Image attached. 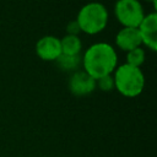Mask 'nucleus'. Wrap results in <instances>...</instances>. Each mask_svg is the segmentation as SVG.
<instances>
[{"label":"nucleus","mask_w":157,"mask_h":157,"mask_svg":"<svg viewBox=\"0 0 157 157\" xmlns=\"http://www.w3.org/2000/svg\"><path fill=\"white\" fill-rule=\"evenodd\" d=\"M97 86L99 87V90L104 91V92H108V91H112L114 88V80L110 75H107V76H103L101 78H98L96 81Z\"/></svg>","instance_id":"nucleus-12"},{"label":"nucleus","mask_w":157,"mask_h":157,"mask_svg":"<svg viewBox=\"0 0 157 157\" xmlns=\"http://www.w3.org/2000/svg\"><path fill=\"white\" fill-rule=\"evenodd\" d=\"M115 44L124 52L139 48L142 44L139 29L132 27H123L115 36Z\"/></svg>","instance_id":"nucleus-8"},{"label":"nucleus","mask_w":157,"mask_h":157,"mask_svg":"<svg viewBox=\"0 0 157 157\" xmlns=\"http://www.w3.org/2000/svg\"><path fill=\"white\" fill-rule=\"evenodd\" d=\"M146 1L152 2V4H153V7H155V9H157V0H146Z\"/></svg>","instance_id":"nucleus-14"},{"label":"nucleus","mask_w":157,"mask_h":157,"mask_svg":"<svg viewBox=\"0 0 157 157\" xmlns=\"http://www.w3.org/2000/svg\"><path fill=\"white\" fill-rule=\"evenodd\" d=\"M76 22L81 32L91 36L97 34L102 32L108 23V11L101 2H88L80 9Z\"/></svg>","instance_id":"nucleus-3"},{"label":"nucleus","mask_w":157,"mask_h":157,"mask_svg":"<svg viewBox=\"0 0 157 157\" xmlns=\"http://www.w3.org/2000/svg\"><path fill=\"white\" fill-rule=\"evenodd\" d=\"M114 13L123 27L137 28L145 17L142 5L139 0H117Z\"/></svg>","instance_id":"nucleus-4"},{"label":"nucleus","mask_w":157,"mask_h":157,"mask_svg":"<svg viewBox=\"0 0 157 157\" xmlns=\"http://www.w3.org/2000/svg\"><path fill=\"white\" fill-rule=\"evenodd\" d=\"M66 29H67V34L77 36V33L80 32V28H78V25H77L76 20H75V21H72V22H70V23L67 25Z\"/></svg>","instance_id":"nucleus-13"},{"label":"nucleus","mask_w":157,"mask_h":157,"mask_svg":"<svg viewBox=\"0 0 157 157\" xmlns=\"http://www.w3.org/2000/svg\"><path fill=\"white\" fill-rule=\"evenodd\" d=\"M83 71L96 81L103 76L110 75L118 65L115 49L108 43H94L83 54Z\"/></svg>","instance_id":"nucleus-1"},{"label":"nucleus","mask_w":157,"mask_h":157,"mask_svg":"<svg viewBox=\"0 0 157 157\" xmlns=\"http://www.w3.org/2000/svg\"><path fill=\"white\" fill-rule=\"evenodd\" d=\"M61 54L65 55H78L82 48V43L77 36L66 34L60 39Z\"/></svg>","instance_id":"nucleus-9"},{"label":"nucleus","mask_w":157,"mask_h":157,"mask_svg":"<svg viewBox=\"0 0 157 157\" xmlns=\"http://www.w3.org/2000/svg\"><path fill=\"white\" fill-rule=\"evenodd\" d=\"M114 88L125 97H137L145 86V76L140 67L123 64L114 70Z\"/></svg>","instance_id":"nucleus-2"},{"label":"nucleus","mask_w":157,"mask_h":157,"mask_svg":"<svg viewBox=\"0 0 157 157\" xmlns=\"http://www.w3.org/2000/svg\"><path fill=\"white\" fill-rule=\"evenodd\" d=\"M58 66L64 70V71H71L77 69V66L80 65V56L78 55H65L61 54L56 60Z\"/></svg>","instance_id":"nucleus-10"},{"label":"nucleus","mask_w":157,"mask_h":157,"mask_svg":"<svg viewBox=\"0 0 157 157\" xmlns=\"http://www.w3.org/2000/svg\"><path fill=\"white\" fill-rule=\"evenodd\" d=\"M97 87L96 80L85 71H76L72 74L69 81V90L77 97L87 96L92 93Z\"/></svg>","instance_id":"nucleus-7"},{"label":"nucleus","mask_w":157,"mask_h":157,"mask_svg":"<svg viewBox=\"0 0 157 157\" xmlns=\"http://www.w3.org/2000/svg\"><path fill=\"white\" fill-rule=\"evenodd\" d=\"M36 54L44 61H55L61 55L60 39L54 36H44L36 43Z\"/></svg>","instance_id":"nucleus-6"},{"label":"nucleus","mask_w":157,"mask_h":157,"mask_svg":"<svg viewBox=\"0 0 157 157\" xmlns=\"http://www.w3.org/2000/svg\"><path fill=\"white\" fill-rule=\"evenodd\" d=\"M144 61H145V50L141 47L126 52V63L125 64L135 66V67H140L144 64Z\"/></svg>","instance_id":"nucleus-11"},{"label":"nucleus","mask_w":157,"mask_h":157,"mask_svg":"<svg viewBox=\"0 0 157 157\" xmlns=\"http://www.w3.org/2000/svg\"><path fill=\"white\" fill-rule=\"evenodd\" d=\"M141 43L152 52L157 50V13L151 12L145 15L144 20L137 27Z\"/></svg>","instance_id":"nucleus-5"}]
</instances>
